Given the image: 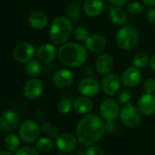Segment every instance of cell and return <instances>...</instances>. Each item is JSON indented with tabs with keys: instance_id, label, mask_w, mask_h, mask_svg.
Returning <instances> with one entry per match:
<instances>
[{
	"instance_id": "ee69618b",
	"label": "cell",
	"mask_w": 155,
	"mask_h": 155,
	"mask_svg": "<svg viewBox=\"0 0 155 155\" xmlns=\"http://www.w3.org/2000/svg\"><path fill=\"white\" fill-rule=\"evenodd\" d=\"M58 155H63V154H58Z\"/></svg>"
},
{
	"instance_id": "52a82bcc",
	"label": "cell",
	"mask_w": 155,
	"mask_h": 155,
	"mask_svg": "<svg viewBox=\"0 0 155 155\" xmlns=\"http://www.w3.org/2000/svg\"><path fill=\"white\" fill-rule=\"evenodd\" d=\"M120 85V78L115 73H109L104 75L101 83V88L107 96H114L119 92Z\"/></svg>"
},
{
	"instance_id": "2e32d148",
	"label": "cell",
	"mask_w": 155,
	"mask_h": 155,
	"mask_svg": "<svg viewBox=\"0 0 155 155\" xmlns=\"http://www.w3.org/2000/svg\"><path fill=\"white\" fill-rule=\"evenodd\" d=\"M137 107L142 115L150 116L155 113V97L152 94L144 93L137 102Z\"/></svg>"
},
{
	"instance_id": "60d3db41",
	"label": "cell",
	"mask_w": 155,
	"mask_h": 155,
	"mask_svg": "<svg viewBox=\"0 0 155 155\" xmlns=\"http://www.w3.org/2000/svg\"><path fill=\"white\" fill-rule=\"evenodd\" d=\"M144 6H147L149 8L155 7V0H142Z\"/></svg>"
},
{
	"instance_id": "ac0fdd59",
	"label": "cell",
	"mask_w": 155,
	"mask_h": 155,
	"mask_svg": "<svg viewBox=\"0 0 155 155\" xmlns=\"http://www.w3.org/2000/svg\"><path fill=\"white\" fill-rule=\"evenodd\" d=\"M24 95L29 100L39 98L43 92V83L38 79H32L27 81L24 86Z\"/></svg>"
},
{
	"instance_id": "d590c367",
	"label": "cell",
	"mask_w": 155,
	"mask_h": 155,
	"mask_svg": "<svg viewBox=\"0 0 155 155\" xmlns=\"http://www.w3.org/2000/svg\"><path fill=\"white\" fill-rule=\"evenodd\" d=\"M130 98H131V95H130V91H127V90H125V91H122L119 94V96H118V101H119V102L121 103V104H127V103L130 102Z\"/></svg>"
},
{
	"instance_id": "ab89813d",
	"label": "cell",
	"mask_w": 155,
	"mask_h": 155,
	"mask_svg": "<svg viewBox=\"0 0 155 155\" xmlns=\"http://www.w3.org/2000/svg\"><path fill=\"white\" fill-rule=\"evenodd\" d=\"M149 65H150V68L152 71L155 72V54L152 55L150 58V62H149Z\"/></svg>"
},
{
	"instance_id": "83f0119b",
	"label": "cell",
	"mask_w": 155,
	"mask_h": 155,
	"mask_svg": "<svg viewBox=\"0 0 155 155\" xmlns=\"http://www.w3.org/2000/svg\"><path fill=\"white\" fill-rule=\"evenodd\" d=\"M73 110V102L69 99H63L58 104V110L59 113L66 115Z\"/></svg>"
},
{
	"instance_id": "74e56055",
	"label": "cell",
	"mask_w": 155,
	"mask_h": 155,
	"mask_svg": "<svg viewBox=\"0 0 155 155\" xmlns=\"http://www.w3.org/2000/svg\"><path fill=\"white\" fill-rule=\"evenodd\" d=\"M104 128H105V131L113 132L116 130V125L113 121H107L106 123H104Z\"/></svg>"
},
{
	"instance_id": "ba28073f",
	"label": "cell",
	"mask_w": 155,
	"mask_h": 155,
	"mask_svg": "<svg viewBox=\"0 0 155 155\" xmlns=\"http://www.w3.org/2000/svg\"><path fill=\"white\" fill-rule=\"evenodd\" d=\"M120 107L117 101L112 99L104 100L100 106L101 118L106 121H114L120 115Z\"/></svg>"
},
{
	"instance_id": "d6a6232c",
	"label": "cell",
	"mask_w": 155,
	"mask_h": 155,
	"mask_svg": "<svg viewBox=\"0 0 155 155\" xmlns=\"http://www.w3.org/2000/svg\"><path fill=\"white\" fill-rule=\"evenodd\" d=\"M16 155H39L38 151L30 146H24L16 150Z\"/></svg>"
},
{
	"instance_id": "3957f363",
	"label": "cell",
	"mask_w": 155,
	"mask_h": 155,
	"mask_svg": "<svg viewBox=\"0 0 155 155\" xmlns=\"http://www.w3.org/2000/svg\"><path fill=\"white\" fill-rule=\"evenodd\" d=\"M73 32V25L68 18H56L49 28V37L51 41L57 45L65 44Z\"/></svg>"
},
{
	"instance_id": "7a4b0ae2",
	"label": "cell",
	"mask_w": 155,
	"mask_h": 155,
	"mask_svg": "<svg viewBox=\"0 0 155 155\" xmlns=\"http://www.w3.org/2000/svg\"><path fill=\"white\" fill-rule=\"evenodd\" d=\"M58 57L65 67L76 68L81 67L86 62L88 58V49L79 43L66 42L60 46Z\"/></svg>"
},
{
	"instance_id": "f546056e",
	"label": "cell",
	"mask_w": 155,
	"mask_h": 155,
	"mask_svg": "<svg viewBox=\"0 0 155 155\" xmlns=\"http://www.w3.org/2000/svg\"><path fill=\"white\" fill-rule=\"evenodd\" d=\"M144 8H145L144 5H142L138 1H131L127 6V11L130 15H135V16L141 14L144 11Z\"/></svg>"
},
{
	"instance_id": "ffe728a7",
	"label": "cell",
	"mask_w": 155,
	"mask_h": 155,
	"mask_svg": "<svg viewBox=\"0 0 155 155\" xmlns=\"http://www.w3.org/2000/svg\"><path fill=\"white\" fill-rule=\"evenodd\" d=\"M58 50L54 45L48 43L38 48L37 51V57L43 62H50L58 57Z\"/></svg>"
},
{
	"instance_id": "8992f818",
	"label": "cell",
	"mask_w": 155,
	"mask_h": 155,
	"mask_svg": "<svg viewBox=\"0 0 155 155\" xmlns=\"http://www.w3.org/2000/svg\"><path fill=\"white\" fill-rule=\"evenodd\" d=\"M39 125L32 120H28L24 121L19 127V136L20 138L27 143L34 142L40 132Z\"/></svg>"
},
{
	"instance_id": "5bb4252c",
	"label": "cell",
	"mask_w": 155,
	"mask_h": 155,
	"mask_svg": "<svg viewBox=\"0 0 155 155\" xmlns=\"http://www.w3.org/2000/svg\"><path fill=\"white\" fill-rule=\"evenodd\" d=\"M84 42L86 48L91 53H101L107 47L106 38L98 33L89 35V37Z\"/></svg>"
},
{
	"instance_id": "cb8c5ba5",
	"label": "cell",
	"mask_w": 155,
	"mask_h": 155,
	"mask_svg": "<svg viewBox=\"0 0 155 155\" xmlns=\"http://www.w3.org/2000/svg\"><path fill=\"white\" fill-rule=\"evenodd\" d=\"M150 58L145 52H138L132 58V64L138 68H144L149 65Z\"/></svg>"
},
{
	"instance_id": "836d02e7",
	"label": "cell",
	"mask_w": 155,
	"mask_h": 155,
	"mask_svg": "<svg viewBox=\"0 0 155 155\" xmlns=\"http://www.w3.org/2000/svg\"><path fill=\"white\" fill-rule=\"evenodd\" d=\"M143 91L145 93L148 94H153L155 92V80L152 78L145 80L143 83Z\"/></svg>"
},
{
	"instance_id": "d6986e66",
	"label": "cell",
	"mask_w": 155,
	"mask_h": 155,
	"mask_svg": "<svg viewBox=\"0 0 155 155\" xmlns=\"http://www.w3.org/2000/svg\"><path fill=\"white\" fill-rule=\"evenodd\" d=\"M104 9L103 0H85L83 10L89 18L99 17Z\"/></svg>"
},
{
	"instance_id": "b9f144b4",
	"label": "cell",
	"mask_w": 155,
	"mask_h": 155,
	"mask_svg": "<svg viewBox=\"0 0 155 155\" xmlns=\"http://www.w3.org/2000/svg\"><path fill=\"white\" fill-rule=\"evenodd\" d=\"M0 155H12V153H10L9 151H0Z\"/></svg>"
},
{
	"instance_id": "f35d334b",
	"label": "cell",
	"mask_w": 155,
	"mask_h": 155,
	"mask_svg": "<svg viewBox=\"0 0 155 155\" xmlns=\"http://www.w3.org/2000/svg\"><path fill=\"white\" fill-rule=\"evenodd\" d=\"M127 1L128 0H110V4L113 7H120V8H122L127 3Z\"/></svg>"
},
{
	"instance_id": "1f68e13d",
	"label": "cell",
	"mask_w": 155,
	"mask_h": 155,
	"mask_svg": "<svg viewBox=\"0 0 155 155\" xmlns=\"http://www.w3.org/2000/svg\"><path fill=\"white\" fill-rule=\"evenodd\" d=\"M73 34H74L75 38L79 41H85L87 39V38L89 37V32H88L87 28H85L84 27L76 28L73 30Z\"/></svg>"
},
{
	"instance_id": "8fae6325",
	"label": "cell",
	"mask_w": 155,
	"mask_h": 155,
	"mask_svg": "<svg viewBox=\"0 0 155 155\" xmlns=\"http://www.w3.org/2000/svg\"><path fill=\"white\" fill-rule=\"evenodd\" d=\"M100 89L101 86L99 82L92 78L83 79L78 84V91H79L80 94L88 98L95 97L99 93Z\"/></svg>"
},
{
	"instance_id": "7c38bea8",
	"label": "cell",
	"mask_w": 155,
	"mask_h": 155,
	"mask_svg": "<svg viewBox=\"0 0 155 155\" xmlns=\"http://www.w3.org/2000/svg\"><path fill=\"white\" fill-rule=\"evenodd\" d=\"M78 138L70 132H63L56 139L57 147L62 152H71L78 145Z\"/></svg>"
},
{
	"instance_id": "9a60e30c",
	"label": "cell",
	"mask_w": 155,
	"mask_h": 155,
	"mask_svg": "<svg viewBox=\"0 0 155 155\" xmlns=\"http://www.w3.org/2000/svg\"><path fill=\"white\" fill-rule=\"evenodd\" d=\"M74 81L72 72L68 68H61L58 70L53 76V84L59 89H66L69 87Z\"/></svg>"
},
{
	"instance_id": "4dcf8cb0",
	"label": "cell",
	"mask_w": 155,
	"mask_h": 155,
	"mask_svg": "<svg viewBox=\"0 0 155 155\" xmlns=\"http://www.w3.org/2000/svg\"><path fill=\"white\" fill-rule=\"evenodd\" d=\"M40 130H41L42 132L48 134L50 138L57 139V137L59 135L58 134V130L56 127H54L53 125H51L50 123H48V122L43 123L42 126L40 127Z\"/></svg>"
},
{
	"instance_id": "8d00e7d4",
	"label": "cell",
	"mask_w": 155,
	"mask_h": 155,
	"mask_svg": "<svg viewBox=\"0 0 155 155\" xmlns=\"http://www.w3.org/2000/svg\"><path fill=\"white\" fill-rule=\"evenodd\" d=\"M146 18L150 24H155V7L149 8L146 13Z\"/></svg>"
},
{
	"instance_id": "603a6c76",
	"label": "cell",
	"mask_w": 155,
	"mask_h": 155,
	"mask_svg": "<svg viewBox=\"0 0 155 155\" xmlns=\"http://www.w3.org/2000/svg\"><path fill=\"white\" fill-rule=\"evenodd\" d=\"M109 17H110V21L115 26L122 27L125 25L127 21V14L125 10L120 7H112L110 9Z\"/></svg>"
},
{
	"instance_id": "7bdbcfd3",
	"label": "cell",
	"mask_w": 155,
	"mask_h": 155,
	"mask_svg": "<svg viewBox=\"0 0 155 155\" xmlns=\"http://www.w3.org/2000/svg\"><path fill=\"white\" fill-rule=\"evenodd\" d=\"M154 30H155V24H154Z\"/></svg>"
},
{
	"instance_id": "4316f807",
	"label": "cell",
	"mask_w": 155,
	"mask_h": 155,
	"mask_svg": "<svg viewBox=\"0 0 155 155\" xmlns=\"http://www.w3.org/2000/svg\"><path fill=\"white\" fill-rule=\"evenodd\" d=\"M41 70H42V66L38 60L31 59L28 62L26 67V71L29 76L36 77L40 74Z\"/></svg>"
},
{
	"instance_id": "4fadbf2b",
	"label": "cell",
	"mask_w": 155,
	"mask_h": 155,
	"mask_svg": "<svg viewBox=\"0 0 155 155\" xmlns=\"http://www.w3.org/2000/svg\"><path fill=\"white\" fill-rule=\"evenodd\" d=\"M19 123V116L14 110H7L0 115V130L8 132L15 130Z\"/></svg>"
},
{
	"instance_id": "44dd1931",
	"label": "cell",
	"mask_w": 155,
	"mask_h": 155,
	"mask_svg": "<svg viewBox=\"0 0 155 155\" xmlns=\"http://www.w3.org/2000/svg\"><path fill=\"white\" fill-rule=\"evenodd\" d=\"M93 101L88 97H79L73 102V109L79 114H89L93 110Z\"/></svg>"
},
{
	"instance_id": "277c9868",
	"label": "cell",
	"mask_w": 155,
	"mask_h": 155,
	"mask_svg": "<svg viewBox=\"0 0 155 155\" xmlns=\"http://www.w3.org/2000/svg\"><path fill=\"white\" fill-rule=\"evenodd\" d=\"M139 42V34L137 30L130 26H122L116 33V43L123 50L134 48Z\"/></svg>"
},
{
	"instance_id": "484cf974",
	"label": "cell",
	"mask_w": 155,
	"mask_h": 155,
	"mask_svg": "<svg viewBox=\"0 0 155 155\" xmlns=\"http://www.w3.org/2000/svg\"><path fill=\"white\" fill-rule=\"evenodd\" d=\"M53 145H54V142H53L52 139L48 138V137L39 138L36 141V148L38 150H39L41 152H47V151L50 150L52 149Z\"/></svg>"
},
{
	"instance_id": "f1b7e54d",
	"label": "cell",
	"mask_w": 155,
	"mask_h": 155,
	"mask_svg": "<svg viewBox=\"0 0 155 155\" xmlns=\"http://www.w3.org/2000/svg\"><path fill=\"white\" fill-rule=\"evenodd\" d=\"M81 14V7L77 2L70 3L67 8V15L70 19H77Z\"/></svg>"
},
{
	"instance_id": "7402d4cb",
	"label": "cell",
	"mask_w": 155,
	"mask_h": 155,
	"mask_svg": "<svg viewBox=\"0 0 155 155\" xmlns=\"http://www.w3.org/2000/svg\"><path fill=\"white\" fill-rule=\"evenodd\" d=\"M30 26L35 29H43L48 26V16L42 11H34L30 14L28 18Z\"/></svg>"
},
{
	"instance_id": "e0dca14e",
	"label": "cell",
	"mask_w": 155,
	"mask_h": 155,
	"mask_svg": "<svg viewBox=\"0 0 155 155\" xmlns=\"http://www.w3.org/2000/svg\"><path fill=\"white\" fill-rule=\"evenodd\" d=\"M113 65H114L113 58L108 53L101 54L95 61V68L97 72L103 76L110 73V71L113 68Z\"/></svg>"
},
{
	"instance_id": "30bf717a",
	"label": "cell",
	"mask_w": 155,
	"mask_h": 155,
	"mask_svg": "<svg viewBox=\"0 0 155 155\" xmlns=\"http://www.w3.org/2000/svg\"><path fill=\"white\" fill-rule=\"evenodd\" d=\"M36 53L34 46L28 42H22L18 44L13 51L14 58L18 62H28L33 59Z\"/></svg>"
},
{
	"instance_id": "9c48e42d",
	"label": "cell",
	"mask_w": 155,
	"mask_h": 155,
	"mask_svg": "<svg viewBox=\"0 0 155 155\" xmlns=\"http://www.w3.org/2000/svg\"><path fill=\"white\" fill-rule=\"evenodd\" d=\"M141 72L140 68L136 67H129L127 68L121 74L120 81L121 83L126 88H134L137 87L141 81Z\"/></svg>"
},
{
	"instance_id": "5b68a950",
	"label": "cell",
	"mask_w": 155,
	"mask_h": 155,
	"mask_svg": "<svg viewBox=\"0 0 155 155\" xmlns=\"http://www.w3.org/2000/svg\"><path fill=\"white\" fill-rule=\"evenodd\" d=\"M120 119L121 122L130 128L138 126L142 120V114L138 107L130 104V102L125 104L120 111Z\"/></svg>"
},
{
	"instance_id": "d4e9b609",
	"label": "cell",
	"mask_w": 155,
	"mask_h": 155,
	"mask_svg": "<svg viewBox=\"0 0 155 155\" xmlns=\"http://www.w3.org/2000/svg\"><path fill=\"white\" fill-rule=\"evenodd\" d=\"M5 147L7 148L8 150L9 151H15L19 148L20 145V140L18 138V136H17L16 134H8L4 141Z\"/></svg>"
},
{
	"instance_id": "e575fe53",
	"label": "cell",
	"mask_w": 155,
	"mask_h": 155,
	"mask_svg": "<svg viewBox=\"0 0 155 155\" xmlns=\"http://www.w3.org/2000/svg\"><path fill=\"white\" fill-rule=\"evenodd\" d=\"M86 155H104V150L101 146L93 144L86 150Z\"/></svg>"
},
{
	"instance_id": "6da1fadb",
	"label": "cell",
	"mask_w": 155,
	"mask_h": 155,
	"mask_svg": "<svg viewBox=\"0 0 155 155\" xmlns=\"http://www.w3.org/2000/svg\"><path fill=\"white\" fill-rule=\"evenodd\" d=\"M105 132L104 122L101 117L95 114H87L77 125L76 136L80 143L91 146L97 143Z\"/></svg>"
}]
</instances>
